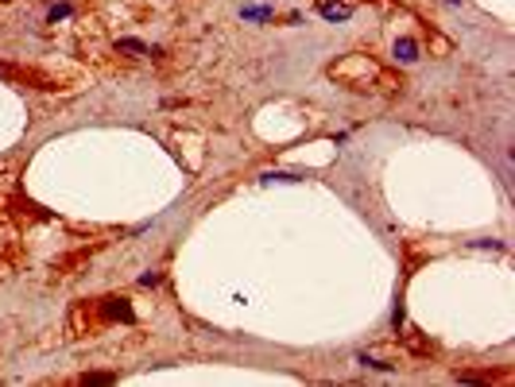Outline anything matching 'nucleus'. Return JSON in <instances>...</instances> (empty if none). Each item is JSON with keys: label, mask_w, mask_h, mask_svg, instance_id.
Here are the masks:
<instances>
[{"label": "nucleus", "mask_w": 515, "mask_h": 387, "mask_svg": "<svg viewBox=\"0 0 515 387\" xmlns=\"http://www.w3.org/2000/svg\"><path fill=\"white\" fill-rule=\"evenodd\" d=\"M329 74H333V78H341L345 85H353V89H364V81L380 78V66H376L372 58H364V54H353V58L329 66Z\"/></svg>", "instance_id": "f257e3e1"}]
</instances>
